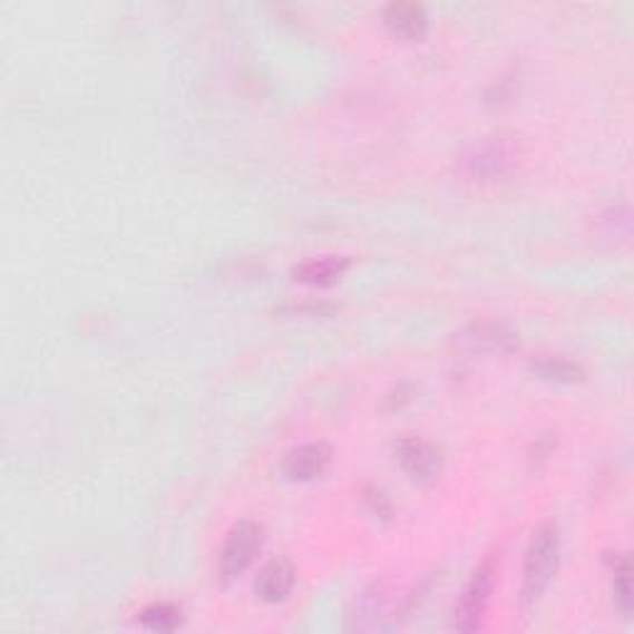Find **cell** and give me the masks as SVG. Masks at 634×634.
Masks as SVG:
<instances>
[{
	"mask_svg": "<svg viewBox=\"0 0 634 634\" xmlns=\"http://www.w3.org/2000/svg\"><path fill=\"white\" fill-rule=\"evenodd\" d=\"M560 528L555 520H545L533 533L523 560V581H520V609L530 615L540 605L543 595L548 593L555 573L560 563Z\"/></svg>",
	"mask_w": 634,
	"mask_h": 634,
	"instance_id": "cell-1",
	"label": "cell"
},
{
	"mask_svg": "<svg viewBox=\"0 0 634 634\" xmlns=\"http://www.w3.org/2000/svg\"><path fill=\"white\" fill-rule=\"evenodd\" d=\"M265 543V528L259 520H241L231 528L228 538L221 548L218 558V575L221 583L228 585L248 570L253 560L259 558Z\"/></svg>",
	"mask_w": 634,
	"mask_h": 634,
	"instance_id": "cell-2",
	"label": "cell"
},
{
	"mask_svg": "<svg viewBox=\"0 0 634 634\" xmlns=\"http://www.w3.org/2000/svg\"><path fill=\"white\" fill-rule=\"evenodd\" d=\"M496 573H498V563L494 555L484 558V563L471 573L459 603L453 607V630L476 632L481 627V620L486 615L488 603H491L496 587Z\"/></svg>",
	"mask_w": 634,
	"mask_h": 634,
	"instance_id": "cell-3",
	"label": "cell"
},
{
	"mask_svg": "<svg viewBox=\"0 0 634 634\" xmlns=\"http://www.w3.org/2000/svg\"><path fill=\"white\" fill-rule=\"evenodd\" d=\"M518 164V147L516 142L506 137H491L466 154L464 172L474 182H500L504 176L516 169Z\"/></svg>",
	"mask_w": 634,
	"mask_h": 634,
	"instance_id": "cell-4",
	"label": "cell"
},
{
	"mask_svg": "<svg viewBox=\"0 0 634 634\" xmlns=\"http://www.w3.org/2000/svg\"><path fill=\"white\" fill-rule=\"evenodd\" d=\"M397 459L402 471L419 486H431L437 481L443 464V456L437 443L419 437H407L399 441Z\"/></svg>",
	"mask_w": 634,
	"mask_h": 634,
	"instance_id": "cell-5",
	"label": "cell"
},
{
	"mask_svg": "<svg viewBox=\"0 0 634 634\" xmlns=\"http://www.w3.org/2000/svg\"><path fill=\"white\" fill-rule=\"evenodd\" d=\"M332 464V447L325 441H308L291 449L283 459V474L287 481H315L330 469Z\"/></svg>",
	"mask_w": 634,
	"mask_h": 634,
	"instance_id": "cell-6",
	"label": "cell"
},
{
	"mask_svg": "<svg viewBox=\"0 0 634 634\" xmlns=\"http://www.w3.org/2000/svg\"><path fill=\"white\" fill-rule=\"evenodd\" d=\"M298 581L295 565L287 558H273L265 563L259 575H255L253 589L259 599L269 605H281L287 597L293 595V587Z\"/></svg>",
	"mask_w": 634,
	"mask_h": 634,
	"instance_id": "cell-7",
	"label": "cell"
},
{
	"mask_svg": "<svg viewBox=\"0 0 634 634\" xmlns=\"http://www.w3.org/2000/svg\"><path fill=\"white\" fill-rule=\"evenodd\" d=\"M382 23L394 38L419 42L429 32V13L419 3H392L384 8Z\"/></svg>",
	"mask_w": 634,
	"mask_h": 634,
	"instance_id": "cell-8",
	"label": "cell"
},
{
	"mask_svg": "<svg viewBox=\"0 0 634 634\" xmlns=\"http://www.w3.org/2000/svg\"><path fill=\"white\" fill-rule=\"evenodd\" d=\"M348 271H350V259H344V255H322V259L300 263L293 275L295 281L305 285L328 287L335 285Z\"/></svg>",
	"mask_w": 634,
	"mask_h": 634,
	"instance_id": "cell-9",
	"label": "cell"
},
{
	"mask_svg": "<svg viewBox=\"0 0 634 634\" xmlns=\"http://www.w3.org/2000/svg\"><path fill=\"white\" fill-rule=\"evenodd\" d=\"M530 370L540 380L555 384H575L585 380V367L563 358V354H540V358L530 362Z\"/></svg>",
	"mask_w": 634,
	"mask_h": 634,
	"instance_id": "cell-10",
	"label": "cell"
},
{
	"mask_svg": "<svg viewBox=\"0 0 634 634\" xmlns=\"http://www.w3.org/2000/svg\"><path fill=\"white\" fill-rule=\"evenodd\" d=\"M471 342L484 350L496 352H510L518 350V332L506 325V322H481V325L471 328Z\"/></svg>",
	"mask_w": 634,
	"mask_h": 634,
	"instance_id": "cell-11",
	"label": "cell"
},
{
	"mask_svg": "<svg viewBox=\"0 0 634 634\" xmlns=\"http://www.w3.org/2000/svg\"><path fill=\"white\" fill-rule=\"evenodd\" d=\"M182 622L184 612L174 603H152L139 615V625L149 632H174L176 627H182Z\"/></svg>",
	"mask_w": 634,
	"mask_h": 634,
	"instance_id": "cell-12",
	"label": "cell"
},
{
	"mask_svg": "<svg viewBox=\"0 0 634 634\" xmlns=\"http://www.w3.org/2000/svg\"><path fill=\"white\" fill-rule=\"evenodd\" d=\"M630 558L620 555L615 563V583H612V593H615V605L625 617L632 615V577H630Z\"/></svg>",
	"mask_w": 634,
	"mask_h": 634,
	"instance_id": "cell-13",
	"label": "cell"
}]
</instances>
